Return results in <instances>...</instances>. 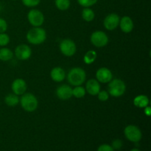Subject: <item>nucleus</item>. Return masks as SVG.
<instances>
[{"instance_id": "1", "label": "nucleus", "mask_w": 151, "mask_h": 151, "mask_svg": "<svg viewBox=\"0 0 151 151\" xmlns=\"http://www.w3.org/2000/svg\"><path fill=\"white\" fill-rule=\"evenodd\" d=\"M28 42L33 45H38L45 41L47 32L45 29L40 27H34L28 31L26 36Z\"/></svg>"}, {"instance_id": "2", "label": "nucleus", "mask_w": 151, "mask_h": 151, "mask_svg": "<svg viewBox=\"0 0 151 151\" xmlns=\"http://www.w3.org/2000/svg\"><path fill=\"white\" fill-rule=\"evenodd\" d=\"M86 79V73L82 68L75 67L70 69L67 75V81L74 86H81Z\"/></svg>"}, {"instance_id": "3", "label": "nucleus", "mask_w": 151, "mask_h": 151, "mask_svg": "<svg viewBox=\"0 0 151 151\" xmlns=\"http://www.w3.org/2000/svg\"><path fill=\"white\" fill-rule=\"evenodd\" d=\"M22 109L27 112H33L37 109L38 106V99L34 94L31 93H26L22 94L19 100Z\"/></svg>"}, {"instance_id": "4", "label": "nucleus", "mask_w": 151, "mask_h": 151, "mask_svg": "<svg viewBox=\"0 0 151 151\" xmlns=\"http://www.w3.org/2000/svg\"><path fill=\"white\" fill-rule=\"evenodd\" d=\"M126 91V85L121 79L111 80L108 86V92L112 97H119L125 94Z\"/></svg>"}, {"instance_id": "5", "label": "nucleus", "mask_w": 151, "mask_h": 151, "mask_svg": "<svg viewBox=\"0 0 151 151\" xmlns=\"http://www.w3.org/2000/svg\"><path fill=\"white\" fill-rule=\"evenodd\" d=\"M125 137L128 141L134 143H138L142 138V133L139 127L134 125H129L124 130Z\"/></svg>"}, {"instance_id": "6", "label": "nucleus", "mask_w": 151, "mask_h": 151, "mask_svg": "<svg viewBox=\"0 0 151 151\" xmlns=\"http://www.w3.org/2000/svg\"><path fill=\"white\" fill-rule=\"evenodd\" d=\"M91 43L96 47L101 48L106 47L109 43V37L103 31L97 30L92 32L90 36Z\"/></svg>"}, {"instance_id": "7", "label": "nucleus", "mask_w": 151, "mask_h": 151, "mask_svg": "<svg viewBox=\"0 0 151 151\" xmlns=\"http://www.w3.org/2000/svg\"><path fill=\"white\" fill-rule=\"evenodd\" d=\"M59 47H60V50L62 54L67 57L73 56L77 51L75 43L72 39H69V38H66L60 41Z\"/></svg>"}, {"instance_id": "8", "label": "nucleus", "mask_w": 151, "mask_h": 151, "mask_svg": "<svg viewBox=\"0 0 151 151\" xmlns=\"http://www.w3.org/2000/svg\"><path fill=\"white\" fill-rule=\"evenodd\" d=\"M27 19L29 24L33 27H41L44 22V14L37 9L29 10L27 14Z\"/></svg>"}, {"instance_id": "9", "label": "nucleus", "mask_w": 151, "mask_h": 151, "mask_svg": "<svg viewBox=\"0 0 151 151\" xmlns=\"http://www.w3.org/2000/svg\"><path fill=\"white\" fill-rule=\"evenodd\" d=\"M15 55L19 60H28L32 55V50L27 44H19L15 49Z\"/></svg>"}, {"instance_id": "10", "label": "nucleus", "mask_w": 151, "mask_h": 151, "mask_svg": "<svg viewBox=\"0 0 151 151\" xmlns=\"http://www.w3.org/2000/svg\"><path fill=\"white\" fill-rule=\"evenodd\" d=\"M120 18L116 13H110L105 18L103 21V25L108 30H114L116 29L119 24Z\"/></svg>"}, {"instance_id": "11", "label": "nucleus", "mask_w": 151, "mask_h": 151, "mask_svg": "<svg viewBox=\"0 0 151 151\" xmlns=\"http://www.w3.org/2000/svg\"><path fill=\"white\" fill-rule=\"evenodd\" d=\"M96 78L99 83H107L111 81L113 78V75L111 71L109 69L106 67H102L96 72Z\"/></svg>"}, {"instance_id": "12", "label": "nucleus", "mask_w": 151, "mask_h": 151, "mask_svg": "<svg viewBox=\"0 0 151 151\" xmlns=\"http://www.w3.org/2000/svg\"><path fill=\"white\" fill-rule=\"evenodd\" d=\"M11 88L15 94L18 96L22 95L26 92L27 86L24 80L22 79V78H17V79L13 81L11 86Z\"/></svg>"}, {"instance_id": "13", "label": "nucleus", "mask_w": 151, "mask_h": 151, "mask_svg": "<svg viewBox=\"0 0 151 151\" xmlns=\"http://www.w3.org/2000/svg\"><path fill=\"white\" fill-rule=\"evenodd\" d=\"M56 95L60 100H67L72 97V88L66 84H63L56 89Z\"/></svg>"}, {"instance_id": "14", "label": "nucleus", "mask_w": 151, "mask_h": 151, "mask_svg": "<svg viewBox=\"0 0 151 151\" xmlns=\"http://www.w3.org/2000/svg\"><path fill=\"white\" fill-rule=\"evenodd\" d=\"M86 91L90 95H97L100 91V84L96 79H90L86 82Z\"/></svg>"}, {"instance_id": "15", "label": "nucleus", "mask_w": 151, "mask_h": 151, "mask_svg": "<svg viewBox=\"0 0 151 151\" xmlns=\"http://www.w3.org/2000/svg\"><path fill=\"white\" fill-rule=\"evenodd\" d=\"M119 27L121 30L125 33H129L134 29V22L129 16H125L119 20Z\"/></svg>"}, {"instance_id": "16", "label": "nucleus", "mask_w": 151, "mask_h": 151, "mask_svg": "<svg viewBox=\"0 0 151 151\" xmlns=\"http://www.w3.org/2000/svg\"><path fill=\"white\" fill-rule=\"evenodd\" d=\"M50 76L55 82L60 83L63 81L66 78V72L63 70V69L58 66V67H55L52 69L51 72H50Z\"/></svg>"}, {"instance_id": "17", "label": "nucleus", "mask_w": 151, "mask_h": 151, "mask_svg": "<svg viewBox=\"0 0 151 151\" xmlns=\"http://www.w3.org/2000/svg\"><path fill=\"white\" fill-rule=\"evenodd\" d=\"M150 103L149 98L146 95H138L134 99V105L137 108L139 109H144Z\"/></svg>"}, {"instance_id": "18", "label": "nucleus", "mask_w": 151, "mask_h": 151, "mask_svg": "<svg viewBox=\"0 0 151 151\" xmlns=\"http://www.w3.org/2000/svg\"><path fill=\"white\" fill-rule=\"evenodd\" d=\"M19 100H20V98L14 93L7 94L4 98V102H5L6 105L10 107H14V106H17L19 103Z\"/></svg>"}, {"instance_id": "19", "label": "nucleus", "mask_w": 151, "mask_h": 151, "mask_svg": "<svg viewBox=\"0 0 151 151\" xmlns=\"http://www.w3.org/2000/svg\"><path fill=\"white\" fill-rule=\"evenodd\" d=\"M97 54L94 50H88V52H86L85 55H84L83 57V61L84 63H86V64L89 65L91 63H94L95 61V60L97 59Z\"/></svg>"}, {"instance_id": "20", "label": "nucleus", "mask_w": 151, "mask_h": 151, "mask_svg": "<svg viewBox=\"0 0 151 151\" xmlns=\"http://www.w3.org/2000/svg\"><path fill=\"white\" fill-rule=\"evenodd\" d=\"M13 57V52L8 48L0 49V60L2 61H8Z\"/></svg>"}, {"instance_id": "21", "label": "nucleus", "mask_w": 151, "mask_h": 151, "mask_svg": "<svg viewBox=\"0 0 151 151\" xmlns=\"http://www.w3.org/2000/svg\"><path fill=\"white\" fill-rule=\"evenodd\" d=\"M95 17L94 12L89 7H84L82 11V18L86 22H90L94 20Z\"/></svg>"}, {"instance_id": "22", "label": "nucleus", "mask_w": 151, "mask_h": 151, "mask_svg": "<svg viewBox=\"0 0 151 151\" xmlns=\"http://www.w3.org/2000/svg\"><path fill=\"white\" fill-rule=\"evenodd\" d=\"M55 4L56 7L60 10H68L70 7V0H55Z\"/></svg>"}, {"instance_id": "23", "label": "nucleus", "mask_w": 151, "mask_h": 151, "mask_svg": "<svg viewBox=\"0 0 151 151\" xmlns=\"http://www.w3.org/2000/svg\"><path fill=\"white\" fill-rule=\"evenodd\" d=\"M86 88L81 86H78L72 88V96L76 98H82L86 95Z\"/></svg>"}, {"instance_id": "24", "label": "nucleus", "mask_w": 151, "mask_h": 151, "mask_svg": "<svg viewBox=\"0 0 151 151\" xmlns=\"http://www.w3.org/2000/svg\"><path fill=\"white\" fill-rule=\"evenodd\" d=\"M78 4L83 7H90L94 5L98 0H77Z\"/></svg>"}, {"instance_id": "25", "label": "nucleus", "mask_w": 151, "mask_h": 151, "mask_svg": "<svg viewBox=\"0 0 151 151\" xmlns=\"http://www.w3.org/2000/svg\"><path fill=\"white\" fill-rule=\"evenodd\" d=\"M22 3L24 6L27 7H34L40 4L41 0H22Z\"/></svg>"}, {"instance_id": "26", "label": "nucleus", "mask_w": 151, "mask_h": 151, "mask_svg": "<svg viewBox=\"0 0 151 151\" xmlns=\"http://www.w3.org/2000/svg\"><path fill=\"white\" fill-rule=\"evenodd\" d=\"M10 42V37L7 34L4 33H0V46L1 47H4V46L7 45Z\"/></svg>"}, {"instance_id": "27", "label": "nucleus", "mask_w": 151, "mask_h": 151, "mask_svg": "<svg viewBox=\"0 0 151 151\" xmlns=\"http://www.w3.org/2000/svg\"><path fill=\"white\" fill-rule=\"evenodd\" d=\"M111 146L112 148L114 150H119L123 146V142L121 139H114L112 142L111 145Z\"/></svg>"}, {"instance_id": "28", "label": "nucleus", "mask_w": 151, "mask_h": 151, "mask_svg": "<svg viewBox=\"0 0 151 151\" xmlns=\"http://www.w3.org/2000/svg\"><path fill=\"white\" fill-rule=\"evenodd\" d=\"M97 96H98L99 100L102 102L107 101L109 98V94L106 91H100V92L97 94Z\"/></svg>"}, {"instance_id": "29", "label": "nucleus", "mask_w": 151, "mask_h": 151, "mask_svg": "<svg viewBox=\"0 0 151 151\" xmlns=\"http://www.w3.org/2000/svg\"><path fill=\"white\" fill-rule=\"evenodd\" d=\"M97 151H114L111 146L108 144H103L100 145L97 148Z\"/></svg>"}, {"instance_id": "30", "label": "nucleus", "mask_w": 151, "mask_h": 151, "mask_svg": "<svg viewBox=\"0 0 151 151\" xmlns=\"http://www.w3.org/2000/svg\"><path fill=\"white\" fill-rule=\"evenodd\" d=\"M7 24L4 19L0 18V33H3L7 30Z\"/></svg>"}, {"instance_id": "31", "label": "nucleus", "mask_w": 151, "mask_h": 151, "mask_svg": "<svg viewBox=\"0 0 151 151\" xmlns=\"http://www.w3.org/2000/svg\"><path fill=\"white\" fill-rule=\"evenodd\" d=\"M144 109H145V115H147V116H150L151 114V108L149 106H146L145 108H144Z\"/></svg>"}, {"instance_id": "32", "label": "nucleus", "mask_w": 151, "mask_h": 151, "mask_svg": "<svg viewBox=\"0 0 151 151\" xmlns=\"http://www.w3.org/2000/svg\"><path fill=\"white\" fill-rule=\"evenodd\" d=\"M131 151H141V150H140L139 149V148H137V147H135V148L131 149Z\"/></svg>"}, {"instance_id": "33", "label": "nucleus", "mask_w": 151, "mask_h": 151, "mask_svg": "<svg viewBox=\"0 0 151 151\" xmlns=\"http://www.w3.org/2000/svg\"><path fill=\"white\" fill-rule=\"evenodd\" d=\"M12 1H16V0H12Z\"/></svg>"}]
</instances>
